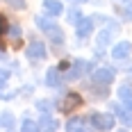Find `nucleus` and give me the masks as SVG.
<instances>
[{
  "instance_id": "obj_4",
  "label": "nucleus",
  "mask_w": 132,
  "mask_h": 132,
  "mask_svg": "<svg viewBox=\"0 0 132 132\" xmlns=\"http://www.w3.org/2000/svg\"><path fill=\"white\" fill-rule=\"evenodd\" d=\"M25 55L30 59H43V57H46V46H43L41 41H32L25 48Z\"/></svg>"
},
{
  "instance_id": "obj_22",
  "label": "nucleus",
  "mask_w": 132,
  "mask_h": 132,
  "mask_svg": "<svg viewBox=\"0 0 132 132\" xmlns=\"http://www.w3.org/2000/svg\"><path fill=\"white\" fill-rule=\"evenodd\" d=\"M9 34H12L14 39H18V37H21V27H18V25H12V27H9Z\"/></svg>"
},
{
  "instance_id": "obj_8",
  "label": "nucleus",
  "mask_w": 132,
  "mask_h": 132,
  "mask_svg": "<svg viewBox=\"0 0 132 132\" xmlns=\"http://www.w3.org/2000/svg\"><path fill=\"white\" fill-rule=\"evenodd\" d=\"M87 71H91V64L89 62H84V59H78V62H73V68H71V73H68V78H80V75H84Z\"/></svg>"
},
{
  "instance_id": "obj_10",
  "label": "nucleus",
  "mask_w": 132,
  "mask_h": 132,
  "mask_svg": "<svg viewBox=\"0 0 132 132\" xmlns=\"http://www.w3.org/2000/svg\"><path fill=\"white\" fill-rule=\"evenodd\" d=\"M119 98H121V103H123V107L132 112V87L123 84V87L119 89Z\"/></svg>"
},
{
  "instance_id": "obj_19",
  "label": "nucleus",
  "mask_w": 132,
  "mask_h": 132,
  "mask_svg": "<svg viewBox=\"0 0 132 132\" xmlns=\"http://www.w3.org/2000/svg\"><path fill=\"white\" fill-rule=\"evenodd\" d=\"M68 18H71V21H75V23H78L80 18H82V14H80V9H71V14H68Z\"/></svg>"
},
{
  "instance_id": "obj_12",
  "label": "nucleus",
  "mask_w": 132,
  "mask_h": 132,
  "mask_svg": "<svg viewBox=\"0 0 132 132\" xmlns=\"http://www.w3.org/2000/svg\"><path fill=\"white\" fill-rule=\"evenodd\" d=\"M37 128H41V130H57V121L53 116H48V114H43L41 121L37 123Z\"/></svg>"
},
{
  "instance_id": "obj_23",
  "label": "nucleus",
  "mask_w": 132,
  "mask_h": 132,
  "mask_svg": "<svg viewBox=\"0 0 132 132\" xmlns=\"http://www.w3.org/2000/svg\"><path fill=\"white\" fill-rule=\"evenodd\" d=\"M123 16H125L128 21H132V5H125V7H123Z\"/></svg>"
},
{
  "instance_id": "obj_1",
  "label": "nucleus",
  "mask_w": 132,
  "mask_h": 132,
  "mask_svg": "<svg viewBox=\"0 0 132 132\" xmlns=\"http://www.w3.org/2000/svg\"><path fill=\"white\" fill-rule=\"evenodd\" d=\"M37 25H39V30H43L55 43H59V46L64 43V32H62L59 25H55L53 21H48V18H43V16H37Z\"/></svg>"
},
{
  "instance_id": "obj_7",
  "label": "nucleus",
  "mask_w": 132,
  "mask_h": 132,
  "mask_svg": "<svg viewBox=\"0 0 132 132\" xmlns=\"http://www.w3.org/2000/svg\"><path fill=\"white\" fill-rule=\"evenodd\" d=\"M91 32H93V18H80L78 27H75V34H78L80 39H84V37H89Z\"/></svg>"
},
{
  "instance_id": "obj_15",
  "label": "nucleus",
  "mask_w": 132,
  "mask_h": 132,
  "mask_svg": "<svg viewBox=\"0 0 132 132\" xmlns=\"http://www.w3.org/2000/svg\"><path fill=\"white\" fill-rule=\"evenodd\" d=\"M84 128V121L82 119H71L66 123V130H82Z\"/></svg>"
},
{
  "instance_id": "obj_13",
  "label": "nucleus",
  "mask_w": 132,
  "mask_h": 132,
  "mask_svg": "<svg viewBox=\"0 0 132 132\" xmlns=\"http://www.w3.org/2000/svg\"><path fill=\"white\" fill-rule=\"evenodd\" d=\"M46 84H48V87H59V84H62V78H59V71H57V68H50V71L46 73Z\"/></svg>"
},
{
  "instance_id": "obj_18",
  "label": "nucleus",
  "mask_w": 132,
  "mask_h": 132,
  "mask_svg": "<svg viewBox=\"0 0 132 132\" xmlns=\"http://www.w3.org/2000/svg\"><path fill=\"white\" fill-rule=\"evenodd\" d=\"M5 32H7V21L0 16V48H2V34H5Z\"/></svg>"
},
{
  "instance_id": "obj_3",
  "label": "nucleus",
  "mask_w": 132,
  "mask_h": 132,
  "mask_svg": "<svg viewBox=\"0 0 132 132\" xmlns=\"http://www.w3.org/2000/svg\"><path fill=\"white\" fill-rule=\"evenodd\" d=\"M114 75H116V73H114V68H109V66H105V68H98V71H96V73H93V82H96V84H112V82H114Z\"/></svg>"
},
{
  "instance_id": "obj_6",
  "label": "nucleus",
  "mask_w": 132,
  "mask_h": 132,
  "mask_svg": "<svg viewBox=\"0 0 132 132\" xmlns=\"http://www.w3.org/2000/svg\"><path fill=\"white\" fill-rule=\"evenodd\" d=\"M132 53V43L130 41H121V43H116L114 48H112V57L114 59H125V57H130Z\"/></svg>"
},
{
  "instance_id": "obj_16",
  "label": "nucleus",
  "mask_w": 132,
  "mask_h": 132,
  "mask_svg": "<svg viewBox=\"0 0 132 132\" xmlns=\"http://www.w3.org/2000/svg\"><path fill=\"white\" fill-rule=\"evenodd\" d=\"M5 2L14 9H25V0H5Z\"/></svg>"
},
{
  "instance_id": "obj_5",
  "label": "nucleus",
  "mask_w": 132,
  "mask_h": 132,
  "mask_svg": "<svg viewBox=\"0 0 132 132\" xmlns=\"http://www.w3.org/2000/svg\"><path fill=\"white\" fill-rule=\"evenodd\" d=\"M82 105V98H80L78 93H68V96H66L64 98V103H62V112H64V114H71V112H73V109H78V107Z\"/></svg>"
},
{
  "instance_id": "obj_9",
  "label": "nucleus",
  "mask_w": 132,
  "mask_h": 132,
  "mask_svg": "<svg viewBox=\"0 0 132 132\" xmlns=\"http://www.w3.org/2000/svg\"><path fill=\"white\" fill-rule=\"evenodd\" d=\"M43 12L48 14V16H59V14L64 12V5L59 0H43Z\"/></svg>"
},
{
  "instance_id": "obj_17",
  "label": "nucleus",
  "mask_w": 132,
  "mask_h": 132,
  "mask_svg": "<svg viewBox=\"0 0 132 132\" xmlns=\"http://www.w3.org/2000/svg\"><path fill=\"white\" fill-rule=\"evenodd\" d=\"M7 80H9V71H5V68H0V89L7 84Z\"/></svg>"
},
{
  "instance_id": "obj_20",
  "label": "nucleus",
  "mask_w": 132,
  "mask_h": 132,
  "mask_svg": "<svg viewBox=\"0 0 132 132\" xmlns=\"http://www.w3.org/2000/svg\"><path fill=\"white\" fill-rule=\"evenodd\" d=\"M37 109H41V112H48V109H50V103H48V100H39V103H37Z\"/></svg>"
},
{
  "instance_id": "obj_11",
  "label": "nucleus",
  "mask_w": 132,
  "mask_h": 132,
  "mask_svg": "<svg viewBox=\"0 0 132 132\" xmlns=\"http://www.w3.org/2000/svg\"><path fill=\"white\" fill-rule=\"evenodd\" d=\"M112 37H114V30H103L100 34H98V41H96V46H98V50H103V48H107L109 43H112Z\"/></svg>"
},
{
  "instance_id": "obj_21",
  "label": "nucleus",
  "mask_w": 132,
  "mask_h": 132,
  "mask_svg": "<svg viewBox=\"0 0 132 132\" xmlns=\"http://www.w3.org/2000/svg\"><path fill=\"white\" fill-rule=\"evenodd\" d=\"M21 128H23V130H37V123H34V121H23Z\"/></svg>"
},
{
  "instance_id": "obj_24",
  "label": "nucleus",
  "mask_w": 132,
  "mask_h": 132,
  "mask_svg": "<svg viewBox=\"0 0 132 132\" xmlns=\"http://www.w3.org/2000/svg\"><path fill=\"white\" fill-rule=\"evenodd\" d=\"M78 2H87V0H78Z\"/></svg>"
},
{
  "instance_id": "obj_14",
  "label": "nucleus",
  "mask_w": 132,
  "mask_h": 132,
  "mask_svg": "<svg viewBox=\"0 0 132 132\" xmlns=\"http://www.w3.org/2000/svg\"><path fill=\"white\" fill-rule=\"evenodd\" d=\"M0 125H2V128H14L12 112H2V114H0Z\"/></svg>"
},
{
  "instance_id": "obj_2",
  "label": "nucleus",
  "mask_w": 132,
  "mask_h": 132,
  "mask_svg": "<svg viewBox=\"0 0 132 132\" xmlns=\"http://www.w3.org/2000/svg\"><path fill=\"white\" fill-rule=\"evenodd\" d=\"M93 128H98V130H109V128H114V119L109 116V114H98V112H93L91 116H89Z\"/></svg>"
}]
</instances>
